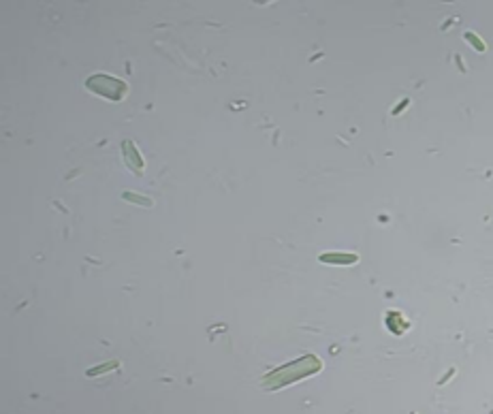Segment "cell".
I'll list each match as a JSON object with an SVG mask.
<instances>
[{
  "instance_id": "obj_1",
  "label": "cell",
  "mask_w": 493,
  "mask_h": 414,
  "mask_svg": "<svg viewBox=\"0 0 493 414\" xmlns=\"http://www.w3.org/2000/svg\"><path fill=\"white\" fill-rule=\"evenodd\" d=\"M86 88L90 92L99 94L103 99H109V101H122L128 90V86L122 79H118L113 75H105V73H96L90 79H86Z\"/></svg>"
},
{
  "instance_id": "obj_2",
  "label": "cell",
  "mask_w": 493,
  "mask_h": 414,
  "mask_svg": "<svg viewBox=\"0 0 493 414\" xmlns=\"http://www.w3.org/2000/svg\"><path fill=\"white\" fill-rule=\"evenodd\" d=\"M122 154H124V160H126V165L131 167L133 171H143V156L137 152V147H135V143L133 141H124L122 143Z\"/></svg>"
},
{
  "instance_id": "obj_3",
  "label": "cell",
  "mask_w": 493,
  "mask_h": 414,
  "mask_svg": "<svg viewBox=\"0 0 493 414\" xmlns=\"http://www.w3.org/2000/svg\"><path fill=\"white\" fill-rule=\"evenodd\" d=\"M322 263H333V265H348V263H354L356 256H344V254H322L320 256Z\"/></svg>"
},
{
  "instance_id": "obj_4",
  "label": "cell",
  "mask_w": 493,
  "mask_h": 414,
  "mask_svg": "<svg viewBox=\"0 0 493 414\" xmlns=\"http://www.w3.org/2000/svg\"><path fill=\"white\" fill-rule=\"evenodd\" d=\"M124 199H128V201H135V203H143V205H147V207H150L152 205V201H150V199H143V197H133V192H124Z\"/></svg>"
}]
</instances>
